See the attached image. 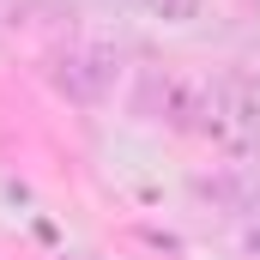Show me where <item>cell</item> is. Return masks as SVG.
I'll list each match as a JSON object with an SVG mask.
<instances>
[{
  "label": "cell",
  "instance_id": "3957f363",
  "mask_svg": "<svg viewBox=\"0 0 260 260\" xmlns=\"http://www.w3.org/2000/svg\"><path fill=\"white\" fill-rule=\"evenodd\" d=\"M200 97H206V79H182V73H139V91H133V109L145 121H170V127H200Z\"/></svg>",
  "mask_w": 260,
  "mask_h": 260
},
{
  "label": "cell",
  "instance_id": "7a4b0ae2",
  "mask_svg": "<svg viewBox=\"0 0 260 260\" xmlns=\"http://www.w3.org/2000/svg\"><path fill=\"white\" fill-rule=\"evenodd\" d=\"M49 79H55V91H61L67 103L97 109V103L115 97L121 61H115V49H103V43H67V49H55V61H49Z\"/></svg>",
  "mask_w": 260,
  "mask_h": 260
},
{
  "label": "cell",
  "instance_id": "5b68a950",
  "mask_svg": "<svg viewBox=\"0 0 260 260\" xmlns=\"http://www.w3.org/2000/svg\"><path fill=\"white\" fill-rule=\"evenodd\" d=\"M37 12V0H0V24H24Z\"/></svg>",
  "mask_w": 260,
  "mask_h": 260
},
{
  "label": "cell",
  "instance_id": "6da1fadb",
  "mask_svg": "<svg viewBox=\"0 0 260 260\" xmlns=\"http://www.w3.org/2000/svg\"><path fill=\"white\" fill-rule=\"evenodd\" d=\"M200 133H212L224 151L248 157L260 151V73H218L206 79V97H200Z\"/></svg>",
  "mask_w": 260,
  "mask_h": 260
},
{
  "label": "cell",
  "instance_id": "8992f818",
  "mask_svg": "<svg viewBox=\"0 0 260 260\" xmlns=\"http://www.w3.org/2000/svg\"><path fill=\"white\" fill-rule=\"evenodd\" d=\"M248 18H254V30H260V0H248Z\"/></svg>",
  "mask_w": 260,
  "mask_h": 260
},
{
  "label": "cell",
  "instance_id": "277c9868",
  "mask_svg": "<svg viewBox=\"0 0 260 260\" xmlns=\"http://www.w3.org/2000/svg\"><path fill=\"white\" fill-rule=\"evenodd\" d=\"M139 18H151V24H194L200 12H206V0H127Z\"/></svg>",
  "mask_w": 260,
  "mask_h": 260
}]
</instances>
